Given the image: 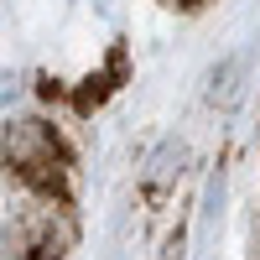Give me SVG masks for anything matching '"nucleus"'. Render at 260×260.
Instances as JSON below:
<instances>
[{
	"label": "nucleus",
	"mask_w": 260,
	"mask_h": 260,
	"mask_svg": "<svg viewBox=\"0 0 260 260\" xmlns=\"http://www.w3.org/2000/svg\"><path fill=\"white\" fill-rule=\"evenodd\" d=\"M0 161L16 182H26L42 198H62L68 187V151L47 120H16L0 136Z\"/></svg>",
	"instance_id": "1"
}]
</instances>
